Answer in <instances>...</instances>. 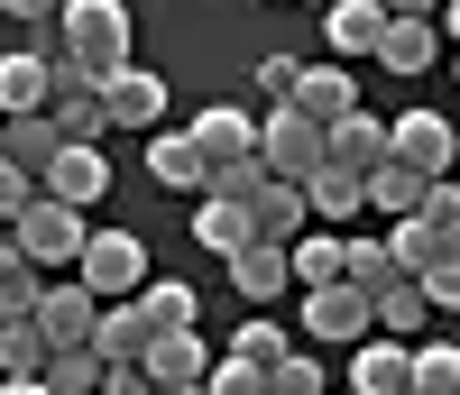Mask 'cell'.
<instances>
[{"instance_id":"31","label":"cell","mask_w":460,"mask_h":395,"mask_svg":"<svg viewBox=\"0 0 460 395\" xmlns=\"http://www.w3.org/2000/svg\"><path fill=\"white\" fill-rule=\"evenodd\" d=\"M37 294H47V276H37L10 240H0V322H28V312H37Z\"/></svg>"},{"instance_id":"45","label":"cell","mask_w":460,"mask_h":395,"mask_svg":"<svg viewBox=\"0 0 460 395\" xmlns=\"http://www.w3.org/2000/svg\"><path fill=\"white\" fill-rule=\"evenodd\" d=\"M377 10H387V19H433L442 0H377Z\"/></svg>"},{"instance_id":"26","label":"cell","mask_w":460,"mask_h":395,"mask_svg":"<svg viewBox=\"0 0 460 395\" xmlns=\"http://www.w3.org/2000/svg\"><path fill=\"white\" fill-rule=\"evenodd\" d=\"M28 110H47V56L37 47L0 56V120H28Z\"/></svg>"},{"instance_id":"7","label":"cell","mask_w":460,"mask_h":395,"mask_svg":"<svg viewBox=\"0 0 460 395\" xmlns=\"http://www.w3.org/2000/svg\"><path fill=\"white\" fill-rule=\"evenodd\" d=\"M258 166L286 175V184H304L323 166V129L304 120V110H267V120H258Z\"/></svg>"},{"instance_id":"2","label":"cell","mask_w":460,"mask_h":395,"mask_svg":"<svg viewBox=\"0 0 460 395\" xmlns=\"http://www.w3.org/2000/svg\"><path fill=\"white\" fill-rule=\"evenodd\" d=\"M84 240H93V221H84V212H65V203H47V193H37V203L10 221V249H19L37 276H74Z\"/></svg>"},{"instance_id":"21","label":"cell","mask_w":460,"mask_h":395,"mask_svg":"<svg viewBox=\"0 0 460 395\" xmlns=\"http://www.w3.org/2000/svg\"><path fill=\"white\" fill-rule=\"evenodd\" d=\"M147 175H157L166 193H194V203H203V184H212V166L194 156L184 129H147Z\"/></svg>"},{"instance_id":"37","label":"cell","mask_w":460,"mask_h":395,"mask_svg":"<svg viewBox=\"0 0 460 395\" xmlns=\"http://www.w3.org/2000/svg\"><path fill=\"white\" fill-rule=\"evenodd\" d=\"M414 221H424L433 240H442V258H460V184H451V175L424 193V212H414Z\"/></svg>"},{"instance_id":"6","label":"cell","mask_w":460,"mask_h":395,"mask_svg":"<svg viewBox=\"0 0 460 395\" xmlns=\"http://www.w3.org/2000/svg\"><path fill=\"white\" fill-rule=\"evenodd\" d=\"M387 156L442 184V175H451V156H460V129L442 120V110H405V120H387Z\"/></svg>"},{"instance_id":"9","label":"cell","mask_w":460,"mask_h":395,"mask_svg":"<svg viewBox=\"0 0 460 395\" xmlns=\"http://www.w3.org/2000/svg\"><path fill=\"white\" fill-rule=\"evenodd\" d=\"M37 331H47V349H93V322H102V303L74 285V276H47V294H37V312H28Z\"/></svg>"},{"instance_id":"36","label":"cell","mask_w":460,"mask_h":395,"mask_svg":"<svg viewBox=\"0 0 460 395\" xmlns=\"http://www.w3.org/2000/svg\"><path fill=\"white\" fill-rule=\"evenodd\" d=\"M267 395H332V377H323L314 349H286V359L267 368Z\"/></svg>"},{"instance_id":"11","label":"cell","mask_w":460,"mask_h":395,"mask_svg":"<svg viewBox=\"0 0 460 395\" xmlns=\"http://www.w3.org/2000/svg\"><path fill=\"white\" fill-rule=\"evenodd\" d=\"M138 368H147V386H157V395H203V368H212V349H203V331H157Z\"/></svg>"},{"instance_id":"33","label":"cell","mask_w":460,"mask_h":395,"mask_svg":"<svg viewBox=\"0 0 460 395\" xmlns=\"http://www.w3.org/2000/svg\"><path fill=\"white\" fill-rule=\"evenodd\" d=\"M286 349H295V340H286V322H267V312H249V322H240V331H230V359H249L258 377H267V368H277V359H286Z\"/></svg>"},{"instance_id":"22","label":"cell","mask_w":460,"mask_h":395,"mask_svg":"<svg viewBox=\"0 0 460 395\" xmlns=\"http://www.w3.org/2000/svg\"><path fill=\"white\" fill-rule=\"evenodd\" d=\"M368 322H377V340H405V349H414V340L433 331V303L414 294V276H396L387 294H368Z\"/></svg>"},{"instance_id":"40","label":"cell","mask_w":460,"mask_h":395,"mask_svg":"<svg viewBox=\"0 0 460 395\" xmlns=\"http://www.w3.org/2000/svg\"><path fill=\"white\" fill-rule=\"evenodd\" d=\"M414 294H424L433 312H460V258H433L424 276H414Z\"/></svg>"},{"instance_id":"14","label":"cell","mask_w":460,"mask_h":395,"mask_svg":"<svg viewBox=\"0 0 460 395\" xmlns=\"http://www.w3.org/2000/svg\"><path fill=\"white\" fill-rule=\"evenodd\" d=\"M147 340H157V322L138 312V294H129V303H102V322H93V359H102V368H138Z\"/></svg>"},{"instance_id":"15","label":"cell","mask_w":460,"mask_h":395,"mask_svg":"<svg viewBox=\"0 0 460 395\" xmlns=\"http://www.w3.org/2000/svg\"><path fill=\"white\" fill-rule=\"evenodd\" d=\"M221 267H230V294H240L249 312H267V303H277V294L295 285V276H286V249H267V240H249V249H230Z\"/></svg>"},{"instance_id":"5","label":"cell","mask_w":460,"mask_h":395,"mask_svg":"<svg viewBox=\"0 0 460 395\" xmlns=\"http://www.w3.org/2000/svg\"><path fill=\"white\" fill-rule=\"evenodd\" d=\"M377 322H368V294L359 285H314L304 294V340L314 349H359Z\"/></svg>"},{"instance_id":"4","label":"cell","mask_w":460,"mask_h":395,"mask_svg":"<svg viewBox=\"0 0 460 395\" xmlns=\"http://www.w3.org/2000/svg\"><path fill=\"white\" fill-rule=\"evenodd\" d=\"M47 120L65 129V147H102V129H111L102 83H84L74 65H56V56H47Z\"/></svg>"},{"instance_id":"38","label":"cell","mask_w":460,"mask_h":395,"mask_svg":"<svg viewBox=\"0 0 460 395\" xmlns=\"http://www.w3.org/2000/svg\"><path fill=\"white\" fill-rule=\"evenodd\" d=\"M387 258H396L405 276H424V267L442 258V240H433V230H424V221H387Z\"/></svg>"},{"instance_id":"23","label":"cell","mask_w":460,"mask_h":395,"mask_svg":"<svg viewBox=\"0 0 460 395\" xmlns=\"http://www.w3.org/2000/svg\"><path fill=\"white\" fill-rule=\"evenodd\" d=\"M56 147H65V129L47 120V110H28V120H0V156H10V166H19L28 184L56 166Z\"/></svg>"},{"instance_id":"30","label":"cell","mask_w":460,"mask_h":395,"mask_svg":"<svg viewBox=\"0 0 460 395\" xmlns=\"http://www.w3.org/2000/svg\"><path fill=\"white\" fill-rule=\"evenodd\" d=\"M194 240L203 249H249V203H221V193H203V203H194Z\"/></svg>"},{"instance_id":"20","label":"cell","mask_w":460,"mask_h":395,"mask_svg":"<svg viewBox=\"0 0 460 395\" xmlns=\"http://www.w3.org/2000/svg\"><path fill=\"white\" fill-rule=\"evenodd\" d=\"M377 65H387L396 83L433 74V65H442V37H433V19H387V37H377Z\"/></svg>"},{"instance_id":"12","label":"cell","mask_w":460,"mask_h":395,"mask_svg":"<svg viewBox=\"0 0 460 395\" xmlns=\"http://www.w3.org/2000/svg\"><path fill=\"white\" fill-rule=\"evenodd\" d=\"M102 110H111V129H166V83L147 65H120L102 83Z\"/></svg>"},{"instance_id":"44","label":"cell","mask_w":460,"mask_h":395,"mask_svg":"<svg viewBox=\"0 0 460 395\" xmlns=\"http://www.w3.org/2000/svg\"><path fill=\"white\" fill-rule=\"evenodd\" d=\"M102 395H157V386H147V368H102Z\"/></svg>"},{"instance_id":"35","label":"cell","mask_w":460,"mask_h":395,"mask_svg":"<svg viewBox=\"0 0 460 395\" xmlns=\"http://www.w3.org/2000/svg\"><path fill=\"white\" fill-rule=\"evenodd\" d=\"M396 258H387V240H350V276H341V285H359V294H387L396 285Z\"/></svg>"},{"instance_id":"39","label":"cell","mask_w":460,"mask_h":395,"mask_svg":"<svg viewBox=\"0 0 460 395\" xmlns=\"http://www.w3.org/2000/svg\"><path fill=\"white\" fill-rule=\"evenodd\" d=\"M295 83H304V65H295V56H258V101H267V110H286Z\"/></svg>"},{"instance_id":"34","label":"cell","mask_w":460,"mask_h":395,"mask_svg":"<svg viewBox=\"0 0 460 395\" xmlns=\"http://www.w3.org/2000/svg\"><path fill=\"white\" fill-rule=\"evenodd\" d=\"M47 368V331L37 322H0V377H37Z\"/></svg>"},{"instance_id":"41","label":"cell","mask_w":460,"mask_h":395,"mask_svg":"<svg viewBox=\"0 0 460 395\" xmlns=\"http://www.w3.org/2000/svg\"><path fill=\"white\" fill-rule=\"evenodd\" d=\"M203 395H267V377H258L249 359H212V368H203Z\"/></svg>"},{"instance_id":"43","label":"cell","mask_w":460,"mask_h":395,"mask_svg":"<svg viewBox=\"0 0 460 395\" xmlns=\"http://www.w3.org/2000/svg\"><path fill=\"white\" fill-rule=\"evenodd\" d=\"M0 10H10L19 28H56V10H65V0H0Z\"/></svg>"},{"instance_id":"46","label":"cell","mask_w":460,"mask_h":395,"mask_svg":"<svg viewBox=\"0 0 460 395\" xmlns=\"http://www.w3.org/2000/svg\"><path fill=\"white\" fill-rule=\"evenodd\" d=\"M433 37H451V47H460V0H442V10H433Z\"/></svg>"},{"instance_id":"47","label":"cell","mask_w":460,"mask_h":395,"mask_svg":"<svg viewBox=\"0 0 460 395\" xmlns=\"http://www.w3.org/2000/svg\"><path fill=\"white\" fill-rule=\"evenodd\" d=\"M0 395H47V386H37V377H0Z\"/></svg>"},{"instance_id":"27","label":"cell","mask_w":460,"mask_h":395,"mask_svg":"<svg viewBox=\"0 0 460 395\" xmlns=\"http://www.w3.org/2000/svg\"><path fill=\"white\" fill-rule=\"evenodd\" d=\"M323 37H332V56H377V37H387V10H377V0H332Z\"/></svg>"},{"instance_id":"1","label":"cell","mask_w":460,"mask_h":395,"mask_svg":"<svg viewBox=\"0 0 460 395\" xmlns=\"http://www.w3.org/2000/svg\"><path fill=\"white\" fill-rule=\"evenodd\" d=\"M56 65H74L84 83H111L129 65V0H65L56 10Z\"/></svg>"},{"instance_id":"25","label":"cell","mask_w":460,"mask_h":395,"mask_svg":"<svg viewBox=\"0 0 460 395\" xmlns=\"http://www.w3.org/2000/svg\"><path fill=\"white\" fill-rule=\"evenodd\" d=\"M350 395H405V340H359L350 349Z\"/></svg>"},{"instance_id":"24","label":"cell","mask_w":460,"mask_h":395,"mask_svg":"<svg viewBox=\"0 0 460 395\" xmlns=\"http://www.w3.org/2000/svg\"><path fill=\"white\" fill-rule=\"evenodd\" d=\"M359 184H368V212H387V221H414V212H424V193H433V175L396 166V156H387V166H368Z\"/></svg>"},{"instance_id":"28","label":"cell","mask_w":460,"mask_h":395,"mask_svg":"<svg viewBox=\"0 0 460 395\" xmlns=\"http://www.w3.org/2000/svg\"><path fill=\"white\" fill-rule=\"evenodd\" d=\"M405 395H460V340H414L405 349Z\"/></svg>"},{"instance_id":"13","label":"cell","mask_w":460,"mask_h":395,"mask_svg":"<svg viewBox=\"0 0 460 395\" xmlns=\"http://www.w3.org/2000/svg\"><path fill=\"white\" fill-rule=\"evenodd\" d=\"M304 230H314V212H304V193H295L286 175H267V184L249 193V240L286 249V240H304Z\"/></svg>"},{"instance_id":"18","label":"cell","mask_w":460,"mask_h":395,"mask_svg":"<svg viewBox=\"0 0 460 395\" xmlns=\"http://www.w3.org/2000/svg\"><path fill=\"white\" fill-rule=\"evenodd\" d=\"M323 166H341V175H368V166H387V120H368V110L332 120V129H323Z\"/></svg>"},{"instance_id":"10","label":"cell","mask_w":460,"mask_h":395,"mask_svg":"<svg viewBox=\"0 0 460 395\" xmlns=\"http://www.w3.org/2000/svg\"><path fill=\"white\" fill-rule=\"evenodd\" d=\"M37 193H47V203H65V212H84V221H93V203L111 193V156H102V147H56V166L37 175Z\"/></svg>"},{"instance_id":"19","label":"cell","mask_w":460,"mask_h":395,"mask_svg":"<svg viewBox=\"0 0 460 395\" xmlns=\"http://www.w3.org/2000/svg\"><path fill=\"white\" fill-rule=\"evenodd\" d=\"M295 193H304V212H314V230H341V221H359V212H368V184H359V175H341V166H314Z\"/></svg>"},{"instance_id":"17","label":"cell","mask_w":460,"mask_h":395,"mask_svg":"<svg viewBox=\"0 0 460 395\" xmlns=\"http://www.w3.org/2000/svg\"><path fill=\"white\" fill-rule=\"evenodd\" d=\"M286 276H295L304 294L341 285V276H350V230H304V240H286Z\"/></svg>"},{"instance_id":"3","label":"cell","mask_w":460,"mask_h":395,"mask_svg":"<svg viewBox=\"0 0 460 395\" xmlns=\"http://www.w3.org/2000/svg\"><path fill=\"white\" fill-rule=\"evenodd\" d=\"M74 285H84L93 303H129L147 285V240L138 230H93L84 258H74Z\"/></svg>"},{"instance_id":"32","label":"cell","mask_w":460,"mask_h":395,"mask_svg":"<svg viewBox=\"0 0 460 395\" xmlns=\"http://www.w3.org/2000/svg\"><path fill=\"white\" fill-rule=\"evenodd\" d=\"M37 386H47V395H102V359H93V349H47Z\"/></svg>"},{"instance_id":"29","label":"cell","mask_w":460,"mask_h":395,"mask_svg":"<svg viewBox=\"0 0 460 395\" xmlns=\"http://www.w3.org/2000/svg\"><path fill=\"white\" fill-rule=\"evenodd\" d=\"M138 312H147L157 331H194V322H203V303H194L184 276H147V285H138Z\"/></svg>"},{"instance_id":"8","label":"cell","mask_w":460,"mask_h":395,"mask_svg":"<svg viewBox=\"0 0 460 395\" xmlns=\"http://www.w3.org/2000/svg\"><path fill=\"white\" fill-rule=\"evenodd\" d=\"M184 138H194L203 166H249V156H258V120L240 101H203L194 120H184Z\"/></svg>"},{"instance_id":"42","label":"cell","mask_w":460,"mask_h":395,"mask_svg":"<svg viewBox=\"0 0 460 395\" xmlns=\"http://www.w3.org/2000/svg\"><path fill=\"white\" fill-rule=\"evenodd\" d=\"M28 203H37V184H28V175L10 166V156H0V230H10V221H19Z\"/></svg>"},{"instance_id":"16","label":"cell","mask_w":460,"mask_h":395,"mask_svg":"<svg viewBox=\"0 0 460 395\" xmlns=\"http://www.w3.org/2000/svg\"><path fill=\"white\" fill-rule=\"evenodd\" d=\"M286 110H304L314 129L350 120V110H359V83H350V65H304V83H295V101H286Z\"/></svg>"}]
</instances>
